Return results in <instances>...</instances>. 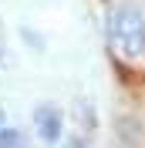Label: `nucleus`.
I'll use <instances>...</instances> for the list:
<instances>
[{"label":"nucleus","instance_id":"3","mask_svg":"<svg viewBox=\"0 0 145 148\" xmlns=\"http://www.w3.org/2000/svg\"><path fill=\"white\" fill-rule=\"evenodd\" d=\"M14 145H20V135L14 128H0V148H14Z\"/></svg>","mask_w":145,"mask_h":148},{"label":"nucleus","instance_id":"1","mask_svg":"<svg viewBox=\"0 0 145 148\" xmlns=\"http://www.w3.org/2000/svg\"><path fill=\"white\" fill-rule=\"evenodd\" d=\"M108 37L125 57H145V17L138 7H111L108 14Z\"/></svg>","mask_w":145,"mask_h":148},{"label":"nucleus","instance_id":"2","mask_svg":"<svg viewBox=\"0 0 145 148\" xmlns=\"http://www.w3.org/2000/svg\"><path fill=\"white\" fill-rule=\"evenodd\" d=\"M34 128H37V138H41V141L54 145V141L61 138V111L41 104V108L34 111Z\"/></svg>","mask_w":145,"mask_h":148},{"label":"nucleus","instance_id":"4","mask_svg":"<svg viewBox=\"0 0 145 148\" xmlns=\"http://www.w3.org/2000/svg\"><path fill=\"white\" fill-rule=\"evenodd\" d=\"M68 148H84V145H81V141H71V145H68Z\"/></svg>","mask_w":145,"mask_h":148},{"label":"nucleus","instance_id":"5","mask_svg":"<svg viewBox=\"0 0 145 148\" xmlns=\"http://www.w3.org/2000/svg\"><path fill=\"white\" fill-rule=\"evenodd\" d=\"M0 128H3V111H0Z\"/></svg>","mask_w":145,"mask_h":148}]
</instances>
